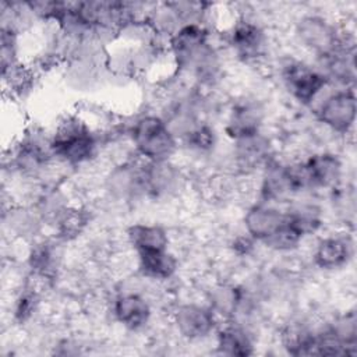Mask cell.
Segmentation results:
<instances>
[{"instance_id": "1", "label": "cell", "mask_w": 357, "mask_h": 357, "mask_svg": "<svg viewBox=\"0 0 357 357\" xmlns=\"http://www.w3.org/2000/svg\"><path fill=\"white\" fill-rule=\"evenodd\" d=\"M167 50L177 73L199 84H213L222 71V59L211 42V32L202 22L185 24L167 38Z\"/></svg>"}, {"instance_id": "2", "label": "cell", "mask_w": 357, "mask_h": 357, "mask_svg": "<svg viewBox=\"0 0 357 357\" xmlns=\"http://www.w3.org/2000/svg\"><path fill=\"white\" fill-rule=\"evenodd\" d=\"M99 146V132L78 114L64 116L50 134L53 158L70 166L91 162L98 155Z\"/></svg>"}, {"instance_id": "3", "label": "cell", "mask_w": 357, "mask_h": 357, "mask_svg": "<svg viewBox=\"0 0 357 357\" xmlns=\"http://www.w3.org/2000/svg\"><path fill=\"white\" fill-rule=\"evenodd\" d=\"M128 137L135 153L145 162L172 160L178 149V139L159 114L138 116L128 130Z\"/></svg>"}, {"instance_id": "4", "label": "cell", "mask_w": 357, "mask_h": 357, "mask_svg": "<svg viewBox=\"0 0 357 357\" xmlns=\"http://www.w3.org/2000/svg\"><path fill=\"white\" fill-rule=\"evenodd\" d=\"M304 191H308V187L300 162L284 163L272 158L262 167L259 183L262 202H283Z\"/></svg>"}, {"instance_id": "5", "label": "cell", "mask_w": 357, "mask_h": 357, "mask_svg": "<svg viewBox=\"0 0 357 357\" xmlns=\"http://www.w3.org/2000/svg\"><path fill=\"white\" fill-rule=\"evenodd\" d=\"M280 79L290 96L301 105H311L331 84L318 67L297 59L282 64Z\"/></svg>"}, {"instance_id": "6", "label": "cell", "mask_w": 357, "mask_h": 357, "mask_svg": "<svg viewBox=\"0 0 357 357\" xmlns=\"http://www.w3.org/2000/svg\"><path fill=\"white\" fill-rule=\"evenodd\" d=\"M296 38L303 47L318 57L326 56L346 45L342 29L318 14H305L296 24Z\"/></svg>"}, {"instance_id": "7", "label": "cell", "mask_w": 357, "mask_h": 357, "mask_svg": "<svg viewBox=\"0 0 357 357\" xmlns=\"http://www.w3.org/2000/svg\"><path fill=\"white\" fill-rule=\"evenodd\" d=\"M357 116L356 93L351 88L337 89L324 98L317 107L319 123L337 134H349Z\"/></svg>"}, {"instance_id": "8", "label": "cell", "mask_w": 357, "mask_h": 357, "mask_svg": "<svg viewBox=\"0 0 357 357\" xmlns=\"http://www.w3.org/2000/svg\"><path fill=\"white\" fill-rule=\"evenodd\" d=\"M173 325L185 340H202L216 331L218 315L211 305L184 303L174 310Z\"/></svg>"}, {"instance_id": "9", "label": "cell", "mask_w": 357, "mask_h": 357, "mask_svg": "<svg viewBox=\"0 0 357 357\" xmlns=\"http://www.w3.org/2000/svg\"><path fill=\"white\" fill-rule=\"evenodd\" d=\"M265 29L248 17H238L227 31V43L233 53L243 61L258 60L266 47Z\"/></svg>"}, {"instance_id": "10", "label": "cell", "mask_w": 357, "mask_h": 357, "mask_svg": "<svg viewBox=\"0 0 357 357\" xmlns=\"http://www.w3.org/2000/svg\"><path fill=\"white\" fill-rule=\"evenodd\" d=\"M106 188L114 198L123 201L146 197L145 162L128 160L114 166L106 177Z\"/></svg>"}, {"instance_id": "11", "label": "cell", "mask_w": 357, "mask_h": 357, "mask_svg": "<svg viewBox=\"0 0 357 357\" xmlns=\"http://www.w3.org/2000/svg\"><path fill=\"white\" fill-rule=\"evenodd\" d=\"M303 173L308 190H335L339 187L343 165L332 152H318L301 160Z\"/></svg>"}, {"instance_id": "12", "label": "cell", "mask_w": 357, "mask_h": 357, "mask_svg": "<svg viewBox=\"0 0 357 357\" xmlns=\"http://www.w3.org/2000/svg\"><path fill=\"white\" fill-rule=\"evenodd\" d=\"M183 178L180 169L172 160L145 162V191L148 198L163 199L176 195L183 187Z\"/></svg>"}, {"instance_id": "13", "label": "cell", "mask_w": 357, "mask_h": 357, "mask_svg": "<svg viewBox=\"0 0 357 357\" xmlns=\"http://www.w3.org/2000/svg\"><path fill=\"white\" fill-rule=\"evenodd\" d=\"M286 222V211L275 204L262 202L251 205L243 218L245 233L257 243H264Z\"/></svg>"}, {"instance_id": "14", "label": "cell", "mask_w": 357, "mask_h": 357, "mask_svg": "<svg viewBox=\"0 0 357 357\" xmlns=\"http://www.w3.org/2000/svg\"><path fill=\"white\" fill-rule=\"evenodd\" d=\"M264 112L257 102L243 100L233 106L229 113L225 132L231 141L252 137L262 132Z\"/></svg>"}, {"instance_id": "15", "label": "cell", "mask_w": 357, "mask_h": 357, "mask_svg": "<svg viewBox=\"0 0 357 357\" xmlns=\"http://www.w3.org/2000/svg\"><path fill=\"white\" fill-rule=\"evenodd\" d=\"M112 314L126 329L139 331L149 324L152 308L144 296L138 293H121L113 300Z\"/></svg>"}, {"instance_id": "16", "label": "cell", "mask_w": 357, "mask_h": 357, "mask_svg": "<svg viewBox=\"0 0 357 357\" xmlns=\"http://www.w3.org/2000/svg\"><path fill=\"white\" fill-rule=\"evenodd\" d=\"M353 255V244L347 236L331 234L322 237L312 252V262L324 271H335L347 265Z\"/></svg>"}, {"instance_id": "17", "label": "cell", "mask_w": 357, "mask_h": 357, "mask_svg": "<svg viewBox=\"0 0 357 357\" xmlns=\"http://www.w3.org/2000/svg\"><path fill=\"white\" fill-rule=\"evenodd\" d=\"M216 349L225 356L245 357L254 354V340L250 332L237 322H227L216 328Z\"/></svg>"}, {"instance_id": "18", "label": "cell", "mask_w": 357, "mask_h": 357, "mask_svg": "<svg viewBox=\"0 0 357 357\" xmlns=\"http://www.w3.org/2000/svg\"><path fill=\"white\" fill-rule=\"evenodd\" d=\"M137 264L142 276L159 282L172 279L178 271V261L169 248L139 252Z\"/></svg>"}, {"instance_id": "19", "label": "cell", "mask_w": 357, "mask_h": 357, "mask_svg": "<svg viewBox=\"0 0 357 357\" xmlns=\"http://www.w3.org/2000/svg\"><path fill=\"white\" fill-rule=\"evenodd\" d=\"M233 142H234V156L240 167L262 169L273 158L271 142L262 132H258L252 137H247Z\"/></svg>"}, {"instance_id": "20", "label": "cell", "mask_w": 357, "mask_h": 357, "mask_svg": "<svg viewBox=\"0 0 357 357\" xmlns=\"http://www.w3.org/2000/svg\"><path fill=\"white\" fill-rule=\"evenodd\" d=\"M126 238L135 254L169 248V234L156 223H134L127 227Z\"/></svg>"}, {"instance_id": "21", "label": "cell", "mask_w": 357, "mask_h": 357, "mask_svg": "<svg viewBox=\"0 0 357 357\" xmlns=\"http://www.w3.org/2000/svg\"><path fill=\"white\" fill-rule=\"evenodd\" d=\"M287 222L303 236H312L324 225V213L321 208L315 204L300 202L291 205L286 211Z\"/></svg>"}, {"instance_id": "22", "label": "cell", "mask_w": 357, "mask_h": 357, "mask_svg": "<svg viewBox=\"0 0 357 357\" xmlns=\"http://www.w3.org/2000/svg\"><path fill=\"white\" fill-rule=\"evenodd\" d=\"M315 333L304 325H290L282 333L283 349L293 356H314Z\"/></svg>"}, {"instance_id": "23", "label": "cell", "mask_w": 357, "mask_h": 357, "mask_svg": "<svg viewBox=\"0 0 357 357\" xmlns=\"http://www.w3.org/2000/svg\"><path fill=\"white\" fill-rule=\"evenodd\" d=\"M59 251L52 241H38L28 254V265L36 276H49L57 266Z\"/></svg>"}, {"instance_id": "24", "label": "cell", "mask_w": 357, "mask_h": 357, "mask_svg": "<svg viewBox=\"0 0 357 357\" xmlns=\"http://www.w3.org/2000/svg\"><path fill=\"white\" fill-rule=\"evenodd\" d=\"M88 223L85 211L79 208H64L56 218V231L59 238L71 240L82 233Z\"/></svg>"}, {"instance_id": "25", "label": "cell", "mask_w": 357, "mask_h": 357, "mask_svg": "<svg viewBox=\"0 0 357 357\" xmlns=\"http://www.w3.org/2000/svg\"><path fill=\"white\" fill-rule=\"evenodd\" d=\"M178 141H181L183 145L194 152L206 153L212 151L216 144V132L208 123L202 120L187 134H184Z\"/></svg>"}, {"instance_id": "26", "label": "cell", "mask_w": 357, "mask_h": 357, "mask_svg": "<svg viewBox=\"0 0 357 357\" xmlns=\"http://www.w3.org/2000/svg\"><path fill=\"white\" fill-rule=\"evenodd\" d=\"M304 237L287 222H286L272 233L269 238H266L262 244L266 245L268 248L278 251V252H290L298 248Z\"/></svg>"}, {"instance_id": "27", "label": "cell", "mask_w": 357, "mask_h": 357, "mask_svg": "<svg viewBox=\"0 0 357 357\" xmlns=\"http://www.w3.org/2000/svg\"><path fill=\"white\" fill-rule=\"evenodd\" d=\"M39 305V297L36 291L32 289H25L24 291L20 293V296L15 298L14 303V318L15 321L24 324L28 319L32 318V315L36 312Z\"/></svg>"}, {"instance_id": "28", "label": "cell", "mask_w": 357, "mask_h": 357, "mask_svg": "<svg viewBox=\"0 0 357 357\" xmlns=\"http://www.w3.org/2000/svg\"><path fill=\"white\" fill-rule=\"evenodd\" d=\"M255 243H257V241L245 233V236H238V237L233 241V250H234L238 255H247V254H250V251L252 250V247H254Z\"/></svg>"}]
</instances>
